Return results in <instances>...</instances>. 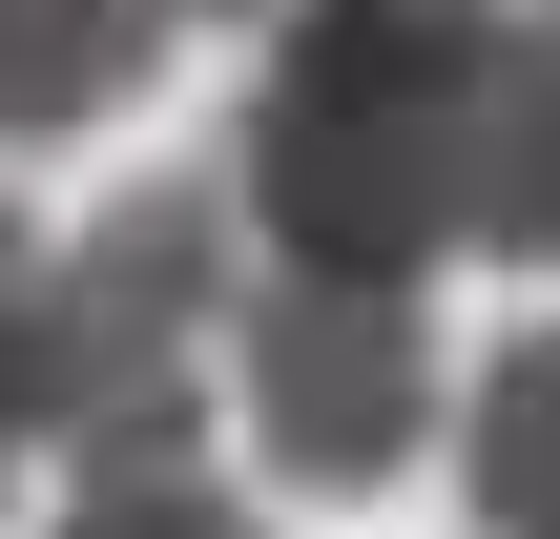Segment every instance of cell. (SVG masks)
Masks as SVG:
<instances>
[{
    "label": "cell",
    "mask_w": 560,
    "mask_h": 539,
    "mask_svg": "<svg viewBox=\"0 0 560 539\" xmlns=\"http://www.w3.org/2000/svg\"><path fill=\"white\" fill-rule=\"evenodd\" d=\"M270 83L229 125V229L270 270H374V291H436L457 249V145H478V62H499V0H270Z\"/></svg>",
    "instance_id": "1"
},
{
    "label": "cell",
    "mask_w": 560,
    "mask_h": 539,
    "mask_svg": "<svg viewBox=\"0 0 560 539\" xmlns=\"http://www.w3.org/2000/svg\"><path fill=\"white\" fill-rule=\"evenodd\" d=\"M229 291H249L229 187H125L83 249H42V457L62 478L187 457V415L229 395Z\"/></svg>",
    "instance_id": "2"
},
{
    "label": "cell",
    "mask_w": 560,
    "mask_h": 539,
    "mask_svg": "<svg viewBox=\"0 0 560 539\" xmlns=\"http://www.w3.org/2000/svg\"><path fill=\"white\" fill-rule=\"evenodd\" d=\"M229 395H249V457H270L291 499H374V478H416V436H436V312L374 291V270H270V249H249V291H229Z\"/></svg>",
    "instance_id": "3"
},
{
    "label": "cell",
    "mask_w": 560,
    "mask_h": 539,
    "mask_svg": "<svg viewBox=\"0 0 560 539\" xmlns=\"http://www.w3.org/2000/svg\"><path fill=\"white\" fill-rule=\"evenodd\" d=\"M457 249H520V270H560V0H499L478 145H457Z\"/></svg>",
    "instance_id": "4"
},
{
    "label": "cell",
    "mask_w": 560,
    "mask_h": 539,
    "mask_svg": "<svg viewBox=\"0 0 560 539\" xmlns=\"http://www.w3.org/2000/svg\"><path fill=\"white\" fill-rule=\"evenodd\" d=\"M145 0H0V145H62V125H104L125 83H145Z\"/></svg>",
    "instance_id": "5"
},
{
    "label": "cell",
    "mask_w": 560,
    "mask_h": 539,
    "mask_svg": "<svg viewBox=\"0 0 560 539\" xmlns=\"http://www.w3.org/2000/svg\"><path fill=\"white\" fill-rule=\"evenodd\" d=\"M457 457H478V519L499 539H560V312L478 374V436H457Z\"/></svg>",
    "instance_id": "6"
},
{
    "label": "cell",
    "mask_w": 560,
    "mask_h": 539,
    "mask_svg": "<svg viewBox=\"0 0 560 539\" xmlns=\"http://www.w3.org/2000/svg\"><path fill=\"white\" fill-rule=\"evenodd\" d=\"M62 539H270V519L208 499L187 457H145V478H62Z\"/></svg>",
    "instance_id": "7"
},
{
    "label": "cell",
    "mask_w": 560,
    "mask_h": 539,
    "mask_svg": "<svg viewBox=\"0 0 560 539\" xmlns=\"http://www.w3.org/2000/svg\"><path fill=\"white\" fill-rule=\"evenodd\" d=\"M21 436H42V249L0 208V478H21Z\"/></svg>",
    "instance_id": "8"
},
{
    "label": "cell",
    "mask_w": 560,
    "mask_h": 539,
    "mask_svg": "<svg viewBox=\"0 0 560 539\" xmlns=\"http://www.w3.org/2000/svg\"><path fill=\"white\" fill-rule=\"evenodd\" d=\"M145 21H270V0H145Z\"/></svg>",
    "instance_id": "9"
}]
</instances>
